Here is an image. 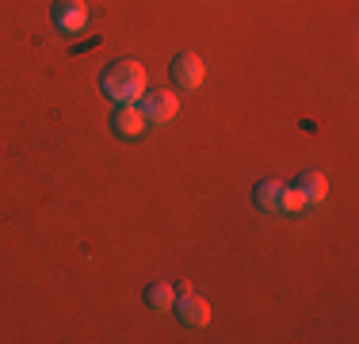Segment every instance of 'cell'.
<instances>
[{"mask_svg":"<svg viewBox=\"0 0 359 344\" xmlns=\"http://www.w3.org/2000/svg\"><path fill=\"white\" fill-rule=\"evenodd\" d=\"M100 92L115 103H138L145 92V69L130 58L123 62H111L104 73H100Z\"/></svg>","mask_w":359,"mask_h":344,"instance_id":"6da1fadb","label":"cell"},{"mask_svg":"<svg viewBox=\"0 0 359 344\" xmlns=\"http://www.w3.org/2000/svg\"><path fill=\"white\" fill-rule=\"evenodd\" d=\"M138 107H142L145 123H168V119H172L176 111H180V100H176V92L153 88V92H142Z\"/></svg>","mask_w":359,"mask_h":344,"instance_id":"7a4b0ae2","label":"cell"},{"mask_svg":"<svg viewBox=\"0 0 359 344\" xmlns=\"http://www.w3.org/2000/svg\"><path fill=\"white\" fill-rule=\"evenodd\" d=\"M111 131L118 138H138L145 131V115L138 103H115V111H111Z\"/></svg>","mask_w":359,"mask_h":344,"instance_id":"3957f363","label":"cell"},{"mask_svg":"<svg viewBox=\"0 0 359 344\" xmlns=\"http://www.w3.org/2000/svg\"><path fill=\"white\" fill-rule=\"evenodd\" d=\"M172 306H176V314H180V322H184V325H195V329H199V325L210 322V306L203 303V298H195L191 291H187V283L176 291V303Z\"/></svg>","mask_w":359,"mask_h":344,"instance_id":"277c9868","label":"cell"},{"mask_svg":"<svg viewBox=\"0 0 359 344\" xmlns=\"http://www.w3.org/2000/svg\"><path fill=\"white\" fill-rule=\"evenodd\" d=\"M50 20H54L57 31H84L88 8H84V0H57L54 12H50Z\"/></svg>","mask_w":359,"mask_h":344,"instance_id":"5b68a950","label":"cell"},{"mask_svg":"<svg viewBox=\"0 0 359 344\" xmlns=\"http://www.w3.org/2000/svg\"><path fill=\"white\" fill-rule=\"evenodd\" d=\"M168 73H172L176 88H199L203 84V62L195 54H176L172 65H168Z\"/></svg>","mask_w":359,"mask_h":344,"instance_id":"8992f818","label":"cell"},{"mask_svg":"<svg viewBox=\"0 0 359 344\" xmlns=\"http://www.w3.org/2000/svg\"><path fill=\"white\" fill-rule=\"evenodd\" d=\"M283 192H287V184H279V180H260V184H256V192H252L256 211L283 214Z\"/></svg>","mask_w":359,"mask_h":344,"instance_id":"52a82bcc","label":"cell"},{"mask_svg":"<svg viewBox=\"0 0 359 344\" xmlns=\"http://www.w3.org/2000/svg\"><path fill=\"white\" fill-rule=\"evenodd\" d=\"M294 192H298L302 203H321L325 195H329V180H325V172L310 168V172H302V176L294 180Z\"/></svg>","mask_w":359,"mask_h":344,"instance_id":"ba28073f","label":"cell"},{"mask_svg":"<svg viewBox=\"0 0 359 344\" xmlns=\"http://www.w3.org/2000/svg\"><path fill=\"white\" fill-rule=\"evenodd\" d=\"M145 303H149L153 310H172L176 287L172 283H149V287H145Z\"/></svg>","mask_w":359,"mask_h":344,"instance_id":"9c48e42d","label":"cell"},{"mask_svg":"<svg viewBox=\"0 0 359 344\" xmlns=\"http://www.w3.org/2000/svg\"><path fill=\"white\" fill-rule=\"evenodd\" d=\"M302 199H298V192H294V187H287V192H283V214H298V211H302Z\"/></svg>","mask_w":359,"mask_h":344,"instance_id":"30bf717a","label":"cell"}]
</instances>
